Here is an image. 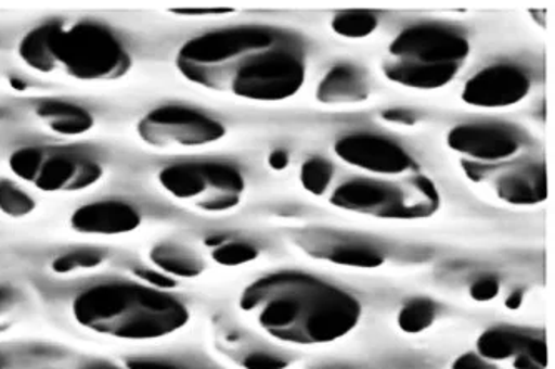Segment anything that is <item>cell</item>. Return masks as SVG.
<instances>
[{
    "mask_svg": "<svg viewBox=\"0 0 555 369\" xmlns=\"http://www.w3.org/2000/svg\"><path fill=\"white\" fill-rule=\"evenodd\" d=\"M177 69L189 82L249 101L293 98L306 80L304 43L268 26H238L194 37L182 46Z\"/></svg>",
    "mask_w": 555,
    "mask_h": 369,
    "instance_id": "obj_1",
    "label": "cell"
},
{
    "mask_svg": "<svg viewBox=\"0 0 555 369\" xmlns=\"http://www.w3.org/2000/svg\"><path fill=\"white\" fill-rule=\"evenodd\" d=\"M135 275H138L142 281L147 282V287L155 288V290H170V288H176L177 284L176 279L164 275V272L152 271V269H138Z\"/></svg>",
    "mask_w": 555,
    "mask_h": 369,
    "instance_id": "obj_30",
    "label": "cell"
},
{
    "mask_svg": "<svg viewBox=\"0 0 555 369\" xmlns=\"http://www.w3.org/2000/svg\"><path fill=\"white\" fill-rule=\"evenodd\" d=\"M242 366L246 369H285L288 362L271 353H253L244 358Z\"/></svg>",
    "mask_w": 555,
    "mask_h": 369,
    "instance_id": "obj_29",
    "label": "cell"
},
{
    "mask_svg": "<svg viewBox=\"0 0 555 369\" xmlns=\"http://www.w3.org/2000/svg\"><path fill=\"white\" fill-rule=\"evenodd\" d=\"M159 184L170 198L206 213H224L241 204L244 176L231 164L181 163L159 173Z\"/></svg>",
    "mask_w": 555,
    "mask_h": 369,
    "instance_id": "obj_7",
    "label": "cell"
},
{
    "mask_svg": "<svg viewBox=\"0 0 555 369\" xmlns=\"http://www.w3.org/2000/svg\"><path fill=\"white\" fill-rule=\"evenodd\" d=\"M104 256L98 251L80 250L74 253L62 254L52 263V269L59 275H70V272L86 271V269L98 268L102 265Z\"/></svg>",
    "mask_w": 555,
    "mask_h": 369,
    "instance_id": "obj_25",
    "label": "cell"
},
{
    "mask_svg": "<svg viewBox=\"0 0 555 369\" xmlns=\"http://www.w3.org/2000/svg\"><path fill=\"white\" fill-rule=\"evenodd\" d=\"M36 114L52 132L69 138L86 135L95 124L91 113L70 102H42L37 105Z\"/></svg>",
    "mask_w": 555,
    "mask_h": 369,
    "instance_id": "obj_18",
    "label": "cell"
},
{
    "mask_svg": "<svg viewBox=\"0 0 555 369\" xmlns=\"http://www.w3.org/2000/svg\"><path fill=\"white\" fill-rule=\"evenodd\" d=\"M57 22H49L27 33L18 43V58L40 74H52L51 39Z\"/></svg>",
    "mask_w": 555,
    "mask_h": 369,
    "instance_id": "obj_20",
    "label": "cell"
},
{
    "mask_svg": "<svg viewBox=\"0 0 555 369\" xmlns=\"http://www.w3.org/2000/svg\"><path fill=\"white\" fill-rule=\"evenodd\" d=\"M522 293L520 291H516V293L511 294V296L507 297V301H505V306H507L508 309H517L520 308V304H522Z\"/></svg>",
    "mask_w": 555,
    "mask_h": 369,
    "instance_id": "obj_37",
    "label": "cell"
},
{
    "mask_svg": "<svg viewBox=\"0 0 555 369\" xmlns=\"http://www.w3.org/2000/svg\"><path fill=\"white\" fill-rule=\"evenodd\" d=\"M337 157L349 166L380 176H399L414 167V161L402 145L383 136L350 135L334 145Z\"/></svg>",
    "mask_w": 555,
    "mask_h": 369,
    "instance_id": "obj_12",
    "label": "cell"
},
{
    "mask_svg": "<svg viewBox=\"0 0 555 369\" xmlns=\"http://www.w3.org/2000/svg\"><path fill=\"white\" fill-rule=\"evenodd\" d=\"M470 43L449 27L421 24L402 30L387 51L383 69L387 79L418 91L448 86L465 59Z\"/></svg>",
    "mask_w": 555,
    "mask_h": 369,
    "instance_id": "obj_4",
    "label": "cell"
},
{
    "mask_svg": "<svg viewBox=\"0 0 555 369\" xmlns=\"http://www.w3.org/2000/svg\"><path fill=\"white\" fill-rule=\"evenodd\" d=\"M300 184L307 192L314 195L325 194L332 179H334V167L328 161L322 157H310L300 167Z\"/></svg>",
    "mask_w": 555,
    "mask_h": 369,
    "instance_id": "obj_23",
    "label": "cell"
},
{
    "mask_svg": "<svg viewBox=\"0 0 555 369\" xmlns=\"http://www.w3.org/2000/svg\"><path fill=\"white\" fill-rule=\"evenodd\" d=\"M452 369H501L494 365V362L487 361V359L480 358L477 353H467L462 355L461 358L455 359Z\"/></svg>",
    "mask_w": 555,
    "mask_h": 369,
    "instance_id": "obj_31",
    "label": "cell"
},
{
    "mask_svg": "<svg viewBox=\"0 0 555 369\" xmlns=\"http://www.w3.org/2000/svg\"><path fill=\"white\" fill-rule=\"evenodd\" d=\"M269 166L272 167L274 170H284L285 167L288 166V154L285 151H281V149H278V151L271 152V156H269Z\"/></svg>",
    "mask_w": 555,
    "mask_h": 369,
    "instance_id": "obj_35",
    "label": "cell"
},
{
    "mask_svg": "<svg viewBox=\"0 0 555 369\" xmlns=\"http://www.w3.org/2000/svg\"><path fill=\"white\" fill-rule=\"evenodd\" d=\"M499 291H501V284H499L498 278L483 276L470 287V297L477 303H487V301L495 300L499 296Z\"/></svg>",
    "mask_w": 555,
    "mask_h": 369,
    "instance_id": "obj_28",
    "label": "cell"
},
{
    "mask_svg": "<svg viewBox=\"0 0 555 369\" xmlns=\"http://www.w3.org/2000/svg\"><path fill=\"white\" fill-rule=\"evenodd\" d=\"M104 169L89 157L43 149V160L33 184L46 192H76L99 184Z\"/></svg>",
    "mask_w": 555,
    "mask_h": 369,
    "instance_id": "obj_14",
    "label": "cell"
},
{
    "mask_svg": "<svg viewBox=\"0 0 555 369\" xmlns=\"http://www.w3.org/2000/svg\"><path fill=\"white\" fill-rule=\"evenodd\" d=\"M241 309L269 336L297 346L334 343L352 333L362 315L352 294L299 271L257 279L242 293Z\"/></svg>",
    "mask_w": 555,
    "mask_h": 369,
    "instance_id": "obj_2",
    "label": "cell"
},
{
    "mask_svg": "<svg viewBox=\"0 0 555 369\" xmlns=\"http://www.w3.org/2000/svg\"><path fill=\"white\" fill-rule=\"evenodd\" d=\"M332 30L346 39H364L371 36L377 26V15L369 11H344L332 18Z\"/></svg>",
    "mask_w": 555,
    "mask_h": 369,
    "instance_id": "obj_21",
    "label": "cell"
},
{
    "mask_svg": "<svg viewBox=\"0 0 555 369\" xmlns=\"http://www.w3.org/2000/svg\"><path fill=\"white\" fill-rule=\"evenodd\" d=\"M477 355L511 369L547 368V344L542 333L498 326L477 340Z\"/></svg>",
    "mask_w": 555,
    "mask_h": 369,
    "instance_id": "obj_10",
    "label": "cell"
},
{
    "mask_svg": "<svg viewBox=\"0 0 555 369\" xmlns=\"http://www.w3.org/2000/svg\"><path fill=\"white\" fill-rule=\"evenodd\" d=\"M0 369H2V366H0Z\"/></svg>",
    "mask_w": 555,
    "mask_h": 369,
    "instance_id": "obj_40",
    "label": "cell"
},
{
    "mask_svg": "<svg viewBox=\"0 0 555 369\" xmlns=\"http://www.w3.org/2000/svg\"><path fill=\"white\" fill-rule=\"evenodd\" d=\"M141 222V214L134 206L117 200L86 204L70 217V226L80 234H127L135 231Z\"/></svg>",
    "mask_w": 555,
    "mask_h": 369,
    "instance_id": "obj_15",
    "label": "cell"
},
{
    "mask_svg": "<svg viewBox=\"0 0 555 369\" xmlns=\"http://www.w3.org/2000/svg\"><path fill=\"white\" fill-rule=\"evenodd\" d=\"M73 315L80 326L119 340H159L191 319L188 306L163 290L135 282H102L77 294Z\"/></svg>",
    "mask_w": 555,
    "mask_h": 369,
    "instance_id": "obj_3",
    "label": "cell"
},
{
    "mask_svg": "<svg viewBox=\"0 0 555 369\" xmlns=\"http://www.w3.org/2000/svg\"><path fill=\"white\" fill-rule=\"evenodd\" d=\"M42 160L43 149L22 148L12 152L11 160H9V166H11L12 173H14L18 179H24V181L27 182H34L37 173H39Z\"/></svg>",
    "mask_w": 555,
    "mask_h": 369,
    "instance_id": "obj_26",
    "label": "cell"
},
{
    "mask_svg": "<svg viewBox=\"0 0 555 369\" xmlns=\"http://www.w3.org/2000/svg\"><path fill=\"white\" fill-rule=\"evenodd\" d=\"M138 135L155 149L201 148L224 138L225 127L195 109L169 104L145 114Z\"/></svg>",
    "mask_w": 555,
    "mask_h": 369,
    "instance_id": "obj_8",
    "label": "cell"
},
{
    "mask_svg": "<svg viewBox=\"0 0 555 369\" xmlns=\"http://www.w3.org/2000/svg\"><path fill=\"white\" fill-rule=\"evenodd\" d=\"M15 293L11 288H0V315L8 311L14 303Z\"/></svg>",
    "mask_w": 555,
    "mask_h": 369,
    "instance_id": "obj_36",
    "label": "cell"
},
{
    "mask_svg": "<svg viewBox=\"0 0 555 369\" xmlns=\"http://www.w3.org/2000/svg\"><path fill=\"white\" fill-rule=\"evenodd\" d=\"M304 250L310 256L321 257L332 265L349 266V268H379L384 263V254L362 239L349 236H306Z\"/></svg>",
    "mask_w": 555,
    "mask_h": 369,
    "instance_id": "obj_16",
    "label": "cell"
},
{
    "mask_svg": "<svg viewBox=\"0 0 555 369\" xmlns=\"http://www.w3.org/2000/svg\"><path fill=\"white\" fill-rule=\"evenodd\" d=\"M11 86L17 87V91H24L26 89V84H22L21 80L17 79H11Z\"/></svg>",
    "mask_w": 555,
    "mask_h": 369,
    "instance_id": "obj_38",
    "label": "cell"
},
{
    "mask_svg": "<svg viewBox=\"0 0 555 369\" xmlns=\"http://www.w3.org/2000/svg\"><path fill=\"white\" fill-rule=\"evenodd\" d=\"M173 14L177 15H217V14H228L231 12V9H176L172 11Z\"/></svg>",
    "mask_w": 555,
    "mask_h": 369,
    "instance_id": "obj_34",
    "label": "cell"
},
{
    "mask_svg": "<svg viewBox=\"0 0 555 369\" xmlns=\"http://www.w3.org/2000/svg\"><path fill=\"white\" fill-rule=\"evenodd\" d=\"M151 260L164 275L177 276V278H197L203 275V260L185 247L176 244H157L152 247Z\"/></svg>",
    "mask_w": 555,
    "mask_h": 369,
    "instance_id": "obj_19",
    "label": "cell"
},
{
    "mask_svg": "<svg viewBox=\"0 0 555 369\" xmlns=\"http://www.w3.org/2000/svg\"><path fill=\"white\" fill-rule=\"evenodd\" d=\"M461 166L467 179L487 189L502 203L511 206H538L547 200L544 164L517 163L495 167L462 160Z\"/></svg>",
    "mask_w": 555,
    "mask_h": 369,
    "instance_id": "obj_9",
    "label": "cell"
},
{
    "mask_svg": "<svg viewBox=\"0 0 555 369\" xmlns=\"http://www.w3.org/2000/svg\"><path fill=\"white\" fill-rule=\"evenodd\" d=\"M257 256H259L257 247L253 244L237 243V241H231V243L225 241L212 250V259L222 266L247 265L250 260L257 259Z\"/></svg>",
    "mask_w": 555,
    "mask_h": 369,
    "instance_id": "obj_27",
    "label": "cell"
},
{
    "mask_svg": "<svg viewBox=\"0 0 555 369\" xmlns=\"http://www.w3.org/2000/svg\"><path fill=\"white\" fill-rule=\"evenodd\" d=\"M436 304L429 300L409 301L397 316V325L404 333L417 334L429 330L436 321Z\"/></svg>",
    "mask_w": 555,
    "mask_h": 369,
    "instance_id": "obj_22",
    "label": "cell"
},
{
    "mask_svg": "<svg viewBox=\"0 0 555 369\" xmlns=\"http://www.w3.org/2000/svg\"><path fill=\"white\" fill-rule=\"evenodd\" d=\"M452 151L473 163L489 164L511 160L524 148L522 136L504 124H462L448 135Z\"/></svg>",
    "mask_w": 555,
    "mask_h": 369,
    "instance_id": "obj_11",
    "label": "cell"
},
{
    "mask_svg": "<svg viewBox=\"0 0 555 369\" xmlns=\"http://www.w3.org/2000/svg\"><path fill=\"white\" fill-rule=\"evenodd\" d=\"M36 209V201L11 181H0V211L11 217H26Z\"/></svg>",
    "mask_w": 555,
    "mask_h": 369,
    "instance_id": "obj_24",
    "label": "cell"
},
{
    "mask_svg": "<svg viewBox=\"0 0 555 369\" xmlns=\"http://www.w3.org/2000/svg\"><path fill=\"white\" fill-rule=\"evenodd\" d=\"M331 204L350 213L367 214L383 219H424L440 207V195L426 176H415L404 184L352 179L337 186Z\"/></svg>",
    "mask_w": 555,
    "mask_h": 369,
    "instance_id": "obj_6",
    "label": "cell"
},
{
    "mask_svg": "<svg viewBox=\"0 0 555 369\" xmlns=\"http://www.w3.org/2000/svg\"><path fill=\"white\" fill-rule=\"evenodd\" d=\"M383 117L387 123L399 124V126H414L415 124L414 113L408 109H390L383 114Z\"/></svg>",
    "mask_w": 555,
    "mask_h": 369,
    "instance_id": "obj_32",
    "label": "cell"
},
{
    "mask_svg": "<svg viewBox=\"0 0 555 369\" xmlns=\"http://www.w3.org/2000/svg\"><path fill=\"white\" fill-rule=\"evenodd\" d=\"M530 91V79L522 69L511 64L486 67L467 80L462 101L476 107H507L524 101Z\"/></svg>",
    "mask_w": 555,
    "mask_h": 369,
    "instance_id": "obj_13",
    "label": "cell"
},
{
    "mask_svg": "<svg viewBox=\"0 0 555 369\" xmlns=\"http://www.w3.org/2000/svg\"><path fill=\"white\" fill-rule=\"evenodd\" d=\"M127 369H181L160 359L135 358L127 361Z\"/></svg>",
    "mask_w": 555,
    "mask_h": 369,
    "instance_id": "obj_33",
    "label": "cell"
},
{
    "mask_svg": "<svg viewBox=\"0 0 555 369\" xmlns=\"http://www.w3.org/2000/svg\"><path fill=\"white\" fill-rule=\"evenodd\" d=\"M315 98L322 104H358L367 101V80L353 65H336L319 82Z\"/></svg>",
    "mask_w": 555,
    "mask_h": 369,
    "instance_id": "obj_17",
    "label": "cell"
},
{
    "mask_svg": "<svg viewBox=\"0 0 555 369\" xmlns=\"http://www.w3.org/2000/svg\"><path fill=\"white\" fill-rule=\"evenodd\" d=\"M89 369H122V368H117V366H113V365H98V366H92V368H89Z\"/></svg>",
    "mask_w": 555,
    "mask_h": 369,
    "instance_id": "obj_39",
    "label": "cell"
},
{
    "mask_svg": "<svg viewBox=\"0 0 555 369\" xmlns=\"http://www.w3.org/2000/svg\"><path fill=\"white\" fill-rule=\"evenodd\" d=\"M52 74L77 80H116L132 67L124 43L98 22H79L69 29L55 24L51 39Z\"/></svg>",
    "mask_w": 555,
    "mask_h": 369,
    "instance_id": "obj_5",
    "label": "cell"
}]
</instances>
